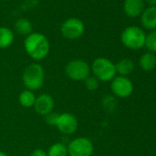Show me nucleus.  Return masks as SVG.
<instances>
[{"mask_svg":"<svg viewBox=\"0 0 156 156\" xmlns=\"http://www.w3.org/2000/svg\"><path fill=\"white\" fill-rule=\"evenodd\" d=\"M24 49L31 59L41 61L45 59L50 52V41L44 34L32 32L25 38Z\"/></svg>","mask_w":156,"mask_h":156,"instance_id":"f257e3e1","label":"nucleus"},{"mask_svg":"<svg viewBox=\"0 0 156 156\" xmlns=\"http://www.w3.org/2000/svg\"><path fill=\"white\" fill-rule=\"evenodd\" d=\"M22 81L28 90L34 92L41 89L45 81V71L42 65L38 62L29 64L23 72Z\"/></svg>","mask_w":156,"mask_h":156,"instance_id":"f03ea898","label":"nucleus"},{"mask_svg":"<svg viewBox=\"0 0 156 156\" xmlns=\"http://www.w3.org/2000/svg\"><path fill=\"white\" fill-rule=\"evenodd\" d=\"M90 67L91 73L99 82H110L117 75L115 63L106 57L95 59Z\"/></svg>","mask_w":156,"mask_h":156,"instance_id":"7ed1b4c3","label":"nucleus"},{"mask_svg":"<svg viewBox=\"0 0 156 156\" xmlns=\"http://www.w3.org/2000/svg\"><path fill=\"white\" fill-rule=\"evenodd\" d=\"M146 34L144 30L137 26H129L123 30L120 35L122 44L130 50H140L145 45Z\"/></svg>","mask_w":156,"mask_h":156,"instance_id":"20e7f679","label":"nucleus"},{"mask_svg":"<svg viewBox=\"0 0 156 156\" xmlns=\"http://www.w3.org/2000/svg\"><path fill=\"white\" fill-rule=\"evenodd\" d=\"M64 73L69 79L81 82L85 81L89 75H91V67L85 60L74 59L65 65Z\"/></svg>","mask_w":156,"mask_h":156,"instance_id":"39448f33","label":"nucleus"},{"mask_svg":"<svg viewBox=\"0 0 156 156\" xmlns=\"http://www.w3.org/2000/svg\"><path fill=\"white\" fill-rule=\"evenodd\" d=\"M67 151L68 156H92L94 144L87 137H77L70 141Z\"/></svg>","mask_w":156,"mask_h":156,"instance_id":"423d86ee","label":"nucleus"},{"mask_svg":"<svg viewBox=\"0 0 156 156\" xmlns=\"http://www.w3.org/2000/svg\"><path fill=\"white\" fill-rule=\"evenodd\" d=\"M85 24L78 18L67 19L61 26V33L67 40H76L83 36Z\"/></svg>","mask_w":156,"mask_h":156,"instance_id":"0eeeda50","label":"nucleus"},{"mask_svg":"<svg viewBox=\"0 0 156 156\" xmlns=\"http://www.w3.org/2000/svg\"><path fill=\"white\" fill-rule=\"evenodd\" d=\"M110 89L114 96L119 98H127L133 93V84L127 76L116 75L110 81Z\"/></svg>","mask_w":156,"mask_h":156,"instance_id":"6e6552de","label":"nucleus"},{"mask_svg":"<svg viewBox=\"0 0 156 156\" xmlns=\"http://www.w3.org/2000/svg\"><path fill=\"white\" fill-rule=\"evenodd\" d=\"M78 119L77 118L68 112H63L59 114L55 127L57 129L64 135H72L78 129Z\"/></svg>","mask_w":156,"mask_h":156,"instance_id":"1a4fd4ad","label":"nucleus"},{"mask_svg":"<svg viewBox=\"0 0 156 156\" xmlns=\"http://www.w3.org/2000/svg\"><path fill=\"white\" fill-rule=\"evenodd\" d=\"M54 106L55 102L53 98L48 93H43L36 98L33 108L37 114L44 117L53 111Z\"/></svg>","mask_w":156,"mask_h":156,"instance_id":"9d476101","label":"nucleus"},{"mask_svg":"<svg viewBox=\"0 0 156 156\" xmlns=\"http://www.w3.org/2000/svg\"><path fill=\"white\" fill-rule=\"evenodd\" d=\"M123 10L129 18L139 17L144 10V0H125Z\"/></svg>","mask_w":156,"mask_h":156,"instance_id":"9b49d317","label":"nucleus"},{"mask_svg":"<svg viewBox=\"0 0 156 156\" xmlns=\"http://www.w3.org/2000/svg\"><path fill=\"white\" fill-rule=\"evenodd\" d=\"M140 23L145 30H156V7H149L140 15Z\"/></svg>","mask_w":156,"mask_h":156,"instance_id":"f8f14e48","label":"nucleus"},{"mask_svg":"<svg viewBox=\"0 0 156 156\" xmlns=\"http://www.w3.org/2000/svg\"><path fill=\"white\" fill-rule=\"evenodd\" d=\"M115 67H116L117 75L128 77V75H129L134 71L135 64L131 59L123 58L120 59L117 63H115Z\"/></svg>","mask_w":156,"mask_h":156,"instance_id":"ddd939ff","label":"nucleus"},{"mask_svg":"<svg viewBox=\"0 0 156 156\" xmlns=\"http://www.w3.org/2000/svg\"><path fill=\"white\" fill-rule=\"evenodd\" d=\"M139 64L141 70L145 72L153 71L156 68V56L154 53L151 52H145L143 53L140 60Z\"/></svg>","mask_w":156,"mask_h":156,"instance_id":"4468645a","label":"nucleus"},{"mask_svg":"<svg viewBox=\"0 0 156 156\" xmlns=\"http://www.w3.org/2000/svg\"><path fill=\"white\" fill-rule=\"evenodd\" d=\"M15 34L12 30L7 27H0V49H7L12 45Z\"/></svg>","mask_w":156,"mask_h":156,"instance_id":"2eb2a0df","label":"nucleus"},{"mask_svg":"<svg viewBox=\"0 0 156 156\" xmlns=\"http://www.w3.org/2000/svg\"><path fill=\"white\" fill-rule=\"evenodd\" d=\"M14 29L18 34H20L21 36H26V37L33 32L32 31L33 28H32L31 22L25 18L19 19L14 24Z\"/></svg>","mask_w":156,"mask_h":156,"instance_id":"dca6fc26","label":"nucleus"},{"mask_svg":"<svg viewBox=\"0 0 156 156\" xmlns=\"http://www.w3.org/2000/svg\"><path fill=\"white\" fill-rule=\"evenodd\" d=\"M36 95L34 94L33 91L25 89L21 91V93L19 96V102L21 107L25 108H33L36 100Z\"/></svg>","mask_w":156,"mask_h":156,"instance_id":"f3484780","label":"nucleus"},{"mask_svg":"<svg viewBox=\"0 0 156 156\" xmlns=\"http://www.w3.org/2000/svg\"><path fill=\"white\" fill-rule=\"evenodd\" d=\"M47 154L48 156H68L67 146L62 142H55L50 146Z\"/></svg>","mask_w":156,"mask_h":156,"instance_id":"a211bd4d","label":"nucleus"},{"mask_svg":"<svg viewBox=\"0 0 156 156\" xmlns=\"http://www.w3.org/2000/svg\"><path fill=\"white\" fill-rule=\"evenodd\" d=\"M144 46L148 49L149 52H156V30H151L148 35H146Z\"/></svg>","mask_w":156,"mask_h":156,"instance_id":"6ab92c4d","label":"nucleus"},{"mask_svg":"<svg viewBox=\"0 0 156 156\" xmlns=\"http://www.w3.org/2000/svg\"><path fill=\"white\" fill-rule=\"evenodd\" d=\"M85 87L88 91H96L99 87V81L94 75H89L87 79L84 81Z\"/></svg>","mask_w":156,"mask_h":156,"instance_id":"aec40b11","label":"nucleus"},{"mask_svg":"<svg viewBox=\"0 0 156 156\" xmlns=\"http://www.w3.org/2000/svg\"><path fill=\"white\" fill-rule=\"evenodd\" d=\"M58 117H59V114L52 111V112L47 114L46 116H44V120H45V122L49 126H54L55 127L57 119H58Z\"/></svg>","mask_w":156,"mask_h":156,"instance_id":"412c9836","label":"nucleus"},{"mask_svg":"<svg viewBox=\"0 0 156 156\" xmlns=\"http://www.w3.org/2000/svg\"><path fill=\"white\" fill-rule=\"evenodd\" d=\"M30 156H48V154H47V151H45L44 150L41 148H37L31 151Z\"/></svg>","mask_w":156,"mask_h":156,"instance_id":"4be33fe9","label":"nucleus"},{"mask_svg":"<svg viewBox=\"0 0 156 156\" xmlns=\"http://www.w3.org/2000/svg\"><path fill=\"white\" fill-rule=\"evenodd\" d=\"M144 2L148 3L150 7H156V0H144Z\"/></svg>","mask_w":156,"mask_h":156,"instance_id":"5701e85b","label":"nucleus"},{"mask_svg":"<svg viewBox=\"0 0 156 156\" xmlns=\"http://www.w3.org/2000/svg\"><path fill=\"white\" fill-rule=\"evenodd\" d=\"M0 156H9L6 152L2 151H0Z\"/></svg>","mask_w":156,"mask_h":156,"instance_id":"b1692460","label":"nucleus"}]
</instances>
